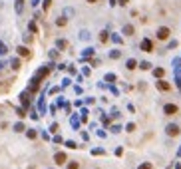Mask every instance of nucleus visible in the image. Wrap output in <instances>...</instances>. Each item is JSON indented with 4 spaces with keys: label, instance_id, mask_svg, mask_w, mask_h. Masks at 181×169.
I'll return each mask as SVG.
<instances>
[{
    "label": "nucleus",
    "instance_id": "f257e3e1",
    "mask_svg": "<svg viewBox=\"0 0 181 169\" xmlns=\"http://www.w3.org/2000/svg\"><path fill=\"white\" fill-rule=\"evenodd\" d=\"M155 38H157L159 42L169 40V38H171V28H169V26H159L157 32H155Z\"/></svg>",
    "mask_w": 181,
    "mask_h": 169
},
{
    "label": "nucleus",
    "instance_id": "f03ea898",
    "mask_svg": "<svg viewBox=\"0 0 181 169\" xmlns=\"http://www.w3.org/2000/svg\"><path fill=\"white\" fill-rule=\"evenodd\" d=\"M165 133L169 135V137H177V135L181 133V127L177 124H169L167 127H165Z\"/></svg>",
    "mask_w": 181,
    "mask_h": 169
},
{
    "label": "nucleus",
    "instance_id": "7ed1b4c3",
    "mask_svg": "<svg viewBox=\"0 0 181 169\" xmlns=\"http://www.w3.org/2000/svg\"><path fill=\"white\" fill-rule=\"evenodd\" d=\"M139 48H141L143 52H153V40H149V38H143V40L139 42Z\"/></svg>",
    "mask_w": 181,
    "mask_h": 169
},
{
    "label": "nucleus",
    "instance_id": "20e7f679",
    "mask_svg": "<svg viewBox=\"0 0 181 169\" xmlns=\"http://www.w3.org/2000/svg\"><path fill=\"white\" fill-rule=\"evenodd\" d=\"M163 113L165 115H175V113H179V108L175 103H165L163 105Z\"/></svg>",
    "mask_w": 181,
    "mask_h": 169
},
{
    "label": "nucleus",
    "instance_id": "39448f33",
    "mask_svg": "<svg viewBox=\"0 0 181 169\" xmlns=\"http://www.w3.org/2000/svg\"><path fill=\"white\" fill-rule=\"evenodd\" d=\"M122 34H124V36H133V34H136V26H133V24H124V26H122Z\"/></svg>",
    "mask_w": 181,
    "mask_h": 169
},
{
    "label": "nucleus",
    "instance_id": "423d86ee",
    "mask_svg": "<svg viewBox=\"0 0 181 169\" xmlns=\"http://www.w3.org/2000/svg\"><path fill=\"white\" fill-rule=\"evenodd\" d=\"M54 161H56V165H64V163L68 161V155H66L64 151H58L56 155H54Z\"/></svg>",
    "mask_w": 181,
    "mask_h": 169
},
{
    "label": "nucleus",
    "instance_id": "0eeeda50",
    "mask_svg": "<svg viewBox=\"0 0 181 169\" xmlns=\"http://www.w3.org/2000/svg\"><path fill=\"white\" fill-rule=\"evenodd\" d=\"M155 86H157V90H161V91H169L171 90V84H167L165 80H157Z\"/></svg>",
    "mask_w": 181,
    "mask_h": 169
},
{
    "label": "nucleus",
    "instance_id": "6e6552de",
    "mask_svg": "<svg viewBox=\"0 0 181 169\" xmlns=\"http://www.w3.org/2000/svg\"><path fill=\"white\" fill-rule=\"evenodd\" d=\"M18 56H22V58H30L32 56V52L26 48V46H18Z\"/></svg>",
    "mask_w": 181,
    "mask_h": 169
},
{
    "label": "nucleus",
    "instance_id": "1a4fd4ad",
    "mask_svg": "<svg viewBox=\"0 0 181 169\" xmlns=\"http://www.w3.org/2000/svg\"><path fill=\"white\" fill-rule=\"evenodd\" d=\"M98 40H100L102 44H108V42H110V32H108V30H102L100 36H98Z\"/></svg>",
    "mask_w": 181,
    "mask_h": 169
},
{
    "label": "nucleus",
    "instance_id": "9d476101",
    "mask_svg": "<svg viewBox=\"0 0 181 169\" xmlns=\"http://www.w3.org/2000/svg\"><path fill=\"white\" fill-rule=\"evenodd\" d=\"M66 24H68V18H66V16H58V18H56V26H58V28H64Z\"/></svg>",
    "mask_w": 181,
    "mask_h": 169
},
{
    "label": "nucleus",
    "instance_id": "9b49d317",
    "mask_svg": "<svg viewBox=\"0 0 181 169\" xmlns=\"http://www.w3.org/2000/svg\"><path fill=\"white\" fill-rule=\"evenodd\" d=\"M153 76H155L157 80H161L163 76H165V70H163V68H155V70H153Z\"/></svg>",
    "mask_w": 181,
    "mask_h": 169
},
{
    "label": "nucleus",
    "instance_id": "f8f14e48",
    "mask_svg": "<svg viewBox=\"0 0 181 169\" xmlns=\"http://www.w3.org/2000/svg\"><path fill=\"white\" fill-rule=\"evenodd\" d=\"M125 68H127V70H136V68H137V62L133 60V58H129V60H127V64H125Z\"/></svg>",
    "mask_w": 181,
    "mask_h": 169
},
{
    "label": "nucleus",
    "instance_id": "ddd939ff",
    "mask_svg": "<svg viewBox=\"0 0 181 169\" xmlns=\"http://www.w3.org/2000/svg\"><path fill=\"white\" fill-rule=\"evenodd\" d=\"M28 30H30V32H32V34H36V32H38V24H36L34 20H32V22L28 24Z\"/></svg>",
    "mask_w": 181,
    "mask_h": 169
},
{
    "label": "nucleus",
    "instance_id": "4468645a",
    "mask_svg": "<svg viewBox=\"0 0 181 169\" xmlns=\"http://www.w3.org/2000/svg\"><path fill=\"white\" fill-rule=\"evenodd\" d=\"M56 46L60 48V50H64V48H68V42H66V40H58Z\"/></svg>",
    "mask_w": 181,
    "mask_h": 169
},
{
    "label": "nucleus",
    "instance_id": "2eb2a0df",
    "mask_svg": "<svg viewBox=\"0 0 181 169\" xmlns=\"http://www.w3.org/2000/svg\"><path fill=\"white\" fill-rule=\"evenodd\" d=\"M50 6H52V0H44V2H42V8H44V12L50 10Z\"/></svg>",
    "mask_w": 181,
    "mask_h": 169
},
{
    "label": "nucleus",
    "instance_id": "dca6fc26",
    "mask_svg": "<svg viewBox=\"0 0 181 169\" xmlns=\"http://www.w3.org/2000/svg\"><path fill=\"white\" fill-rule=\"evenodd\" d=\"M66 169H80V163H78V161H70Z\"/></svg>",
    "mask_w": 181,
    "mask_h": 169
},
{
    "label": "nucleus",
    "instance_id": "f3484780",
    "mask_svg": "<svg viewBox=\"0 0 181 169\" xmlns=\"http://www.w3.org/2000/svg\"><path fill=\"white\" fill-rule=\"evenodd\" d=\"M137 169H153V165H151L149 161H145V163H141V165H139Z\"/></svg>",
    "mask_w": 181,
    "mask_h": 169
},
{
    "label": "nucleus",
    "instance_id": "a211bd4d",
    "mask_svg": "<svg viewBox=\"0 0 181 169\" xmlns=\"http://www.w3.org/2000/svg\"><path fill=\"white\" fill-rule=\"evenodd\" d=\"M22 4H24V0H16V12H18V14L22 12Z\"/></svg>",
    "mask_w": 181,
    "mask_h": 169
},
{
    "label": "nucleus",
    "instance_id": "6ab92c4d",
    "mask_svg": "<svg viewBox=\"0 0 181 169\" xmlns=\"http://www.w3.org/2000/svg\"><path fill=\"white\" fill-rule=\"evenodd\" d=\"M139 68H141V70H151V64H149V62H141Z\"/></svg>",
    "mask_w": 181,
    "mask_h": 169
},
{
    "label": "nucleus",
    "instance_id": "aec40b11",
    "mask_svg": "<svg viewBox=\"0 0 181 169\" xmlns=\"http://www.w3.org/2000/svg\"><path fill=\"white\" fill-rule=\"evenodd\" d=\"M80 36H82V40H88V38H90V32H88V30H82Z\"/></svg>",
    "mask_w": 181,
    "mask_h": 169
},
{
    "label": "nucleus",
    "instance_id": "412c9836",
    "mask_svg": "<svg viewBox=\"0 0 181 169\" xmlns=\"http://www.w3.org/2000/svg\"><path fill=\"white\" fill-rule=\"evenodd\" d=\"M110 56H112L113 60H115V58H120V56H122V52H120V50H113V52L110 54Z\"/></svg>",
    "mask_w": 181,
    "mask_h": 169
},
{
    "label": "nucleus",
    "instance_id": "4be33fe9",
    "mask_svg": "<svg viewBox=\"0 0 181 169\" xmlns=\"http://www.w3.org/2000/svg\"><path fill=\"white\" fill-rule=\"evenodd\" d=\"M12 68L18 70V68H20V60H12Z\"/></svg>",
    "mask_w": 181,
    "mask_h": 169
},
{
    "label": "nucleus",
    "instance_id": "5701e85b",
    "mask_svg": "<svg viewBox=\"0 0 181 169\" xmlns=\"http://www.w3.org/2000/svg\"><path fill=\"white\" fill-rule=\"evenodd\" d=\"M14 129H16V131H24V124H16V125H14Z\"/></svg>",
    "mask_w": 181,
    "mask_h": 169
},
{
    "label": "nucleus",
    "instance_id": "b1692460",
    "mask_svg": "<svg viewBox=\"0 0 181 169\" xmlns=\"http://www.w3.org/2000/svg\"><path fill=\"white\" fill-rule=\"evenodd\" d=\"M64 16H74V10H72V8H66V10H64Z\"/></svg>",
    "mask_w": 181,
    "mask_h": 169
},
{
    "label": "nucleus",
    "instance_id": "393cba45",
    "mask_svg": "<svg viewBox=\"0 0 181 169\" xmlns=\"http://www.w3.org/2000/svg\"><path fill=\"white\" fill-rule=\"evenodd\" d=\"M117 4H120V6H127V4H129V0H117Z\"/></svg>",
    "mask_w": 181,
    "mask_h": 169
},
{
    "label": "nucleus",
    "instance_id": "a878e982",
    "mask_svg": "<svg viewBox=\"0 0 181 169\" xmlns=\"http://www.w3.org/2000/svg\"><path fill=\"white\" fill-rule=\"evenodd\" d=\"M0 54H6V46L0 42Z\"/></svg>",
    "mask_w": 181,
    "mask_h": 169
},
{
    "label": "nucleus",
    "instance_id": "bb28decb",
    "mask_svg": "<svg viewBox=\"0 0 181 169\" xmlns=\"http://www.w3.org/2000/svg\"><path fill=\"white\" fill-rule=\"evenodd\" d=\"M86 2H88V4H98L100 0H86Z\"/></svg>",
    "mask_w": 181,
    "mask_h": 169
},
{
    "label": "nucleus",
    "instance_id": "cd10ccee",
    "mask_svg": "<svg viewBox=\"0 0 181 169\" xmlns=\"http://www.w3.org/2000/svg\"><path fill=\"white\" fill-rule=\"evenodd\" d=\"M40 4V0H32V6H38Z\"/></svg>",
    "mask_w": 181,
    "mask_h": 169
},
{
    "label": "nucleus",
    "instance_id": "c85d7f7f",
    "mask_svg": "<svg viewBox=\"0 0 181 169\" xmlns=\"http://www.w3.org/2000/svg\"><path fill=\"white\" fill-rule=\"evenodd\" d=\"M110 4H112V6H115V4H117V0H110Z\"/></svg>",
    "mask_w": 181,
    "mask_h": 169
}]
</instances>
